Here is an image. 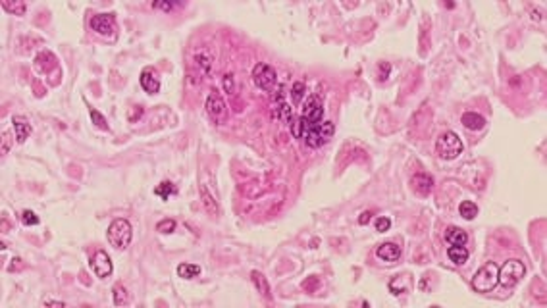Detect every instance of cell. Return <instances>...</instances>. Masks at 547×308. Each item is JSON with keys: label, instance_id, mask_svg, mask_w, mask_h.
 <instances>
[{"label": "cell", "instance_id": "cell-1", "mask_svg": "<svg viewBox=\"0 0 547 308\" xmlns=\"http://www.w3.org/2000/svg\"><path fill=\"white\" fill-rule=\"evenodd\" d=\"M106 237H108V243L116 249V251H125L133 239L131 223L127 220H123V218L114 220L110 223L108 231H106Z\"/></svg>", "mask_w": 547, "mask_h": 308}, {"label": "cell", "instance_id": "cell-2", "mask_svg": "<svg viewBox=\"0 0 547 308\" xmlns=\"http://www.w3.org/2000/svg\"><path fill=\"white\" fill-rule=\"evenodd\" d=\"M497 275H499V266L493 264V262H488V264H484L476 272L474 279H472V287L478 293H488V291H492L493 287L499 283Z\"/></svg>", "mask_w": 547, "mask_h": 308}, {"label": "cell", "instance_id": "cell-3", "mask_svg": "<svg viewBox=\"0 0 547 308\" xmlns=\"http://www.w3.org/2000/svg\"><path fill=\"white\" fill-rule=\"evenodd\" d=\"M436 150L441 158L453 160L462 152V141L455 131H443L436 141Z\"/></svg>", "mask_w": 547, "mask_h": 308}, {"label": "cell", "instance_id": "cell-4", "mask_svg": "<svg viewBox=\"0 0 547 308\" xmlns=\"http://www.w3.org/2000/svg\"><path fill=\"white\" fill-rule=\"evenodd\" d=\"M526 274V266L520 262V260H509V262H505L503 268H499V275H497V279H499V283L503 287H514L522 277H524Z\"/></svg>", "mask_w": 547, "mask_h": 308}, {"label": "cell", "instance_id": "cell-5", "mask_svg": "<svg viewBox=\"0 0 547 308\" xmlns=\"http://www.w3.org/2000/svg\"><path fill=\"white\" fill-rule=\"evenodd\" d=\"M252 81L254 85L262 91H274L276 89V81H278V75H276V69H274L270 64H256L252 67Z\"/></svg>", "mask_w": 547, "mask_h": 308}, {"label": "cell", "instance_id": "cell-6", "mask_svg": "<svg viewBox=\"0 0 547 308\" xmlns=\"http://www.w3.org/2000/svg\"><path fill=\"white\" fill-rule=\"evenodd\" d=\"M91 29L99 35L114 37V16L112 14H97L91 18Z\"/></svg>", "mask_w": 547, "mask_h": 308}, {"label": "cell", "instance_id": "cell-7", "mask_svg": "<svg viewBox=\"0 0 547 308\" xmlns=\"http://www.w3.org/2000/svg\"><path fill=\"white\" fill-rule=\"evenodd\" d=\"M91 266H93L95 274L99 275V277H108L112 274V260H110L108 253H104V251H97L95 253Z\"/></svg>", "mask_w": 547, "mask_h": 308}, {"label": "cell", "instance_id": "cell-8", "mask_svg": "<svg viewBox=\"0 0 547 308\" xmlns=\"http://www.w3.org/2000/svg\"><path fill=\"white\" fill-rule=\"evenodd\" d=\"M141 87L143 91H147L151 95L160 91V79H158V73L154 67H145L141 71Z\"/></svg>", "mask_w": 547, "mask_h": 308}, {"label": "cell", "instance_id": "cell-9", "mask_svg": "<svg viewBox=\"0 0 547 308\" xmlns=\"http://www.w3.org/2000/svg\"><path fill=\"white\" fill-rule=\"evenodd\" d=\"M376 256L383 262H395L401 256V247L395 243H383L376 249Z\"/></svg>", "mask_w": 547, "mask_h": 308}, {"label": "cell", "instance_id": "cell-10", "mask_svg": "<svg viewBox=\"0 0 547 308\" xmlns=\"http://www.w3.org/2000/svg\"><path fill=\"white\" fill-rule=\"evenodd\" d=\"M460 123L470 131H480V129L486 127V118L480 116L478 112H464L462 118H460Z\"/></svg>", "mask_w": 547, "mask_h": 308}, {"label": "cell", "instance_id": "cell-11", "mask_svg": "<svg viewBox=\"0 0 547 308\" xmlns=\"http://www.w3.org/2000/svg\"><path fill=\"white\" fill-rule=\"evenodd\" d=\"M443 237H445V241H447L451 247H464V245H466V241H468L466 231L460 229V227H455V225L447 227Z\"/></svg>", "mask_w": 547, "mask_h": 308}, {"label": "cell", "instance_id": "cell-12", "mask_svg": "<svg viewBox=\"0 0 547 308\" xmlns=\"http://www.w3.org/2000/svg\"><path fill=\"white\" fill-rule=\"evenodd\" d=\"M413 189H415L418 195L426 197V195L432 193V189H434V179L430 176H426V174H416L413 177Z\"/></svg>", "mask_w": 547, "mask_h": 308}, {"label": "cell", "instance_id": "cell-13", "mask_svg": "<svg viewBox=\"0 0 547 308\" xmlns=\"http://www.w3.org/2000/svg\"><path fill=\"white\" fill-rule=\"evenodd\" d=\"M207 112H208V116H210L212 120H222V118H224V114H226V104H224V100L220 99V97H216V95L208 97Z\"/></svg>", "mask_w": 547, "mask_h": 308}, {"label": "cell", "instance_id": "cell-14", "mask_svg": "<svg viewBox=\"0 0 547 308\" xmlns=\"http://www.w3.org/2000/svg\"><path fill=\"white\" fill-rule=\"evenodd\" d=\"M12 123H14V129H16V139H18V143H23V141L31 135V125H29V121L25 120V118H22V116H14V118H12Z\"/></svg>", "mask_w": 547, "mask_h": 308}, {"label": "cell", "instance_id": "cell-15", "mask_svg": "<svg viewBox=\"0 0 547 308\" xmlns=\"http://www.w3.org/2000/svg\"><path fill=\"white\" fill-rule=\"evenodd\" d=\"M252 277V283L256 285V289H258V293H262V297L264 298H272V295H270V285H268V281H266V277H264V274H260V272H252L251 274Z\"/></svg>", "mask_w": 547, "mask_h": 308}, {"label": "cell", "instance_id": "cell-16", "mask_svg": "<svg viewBox=\"0 0 547 308\" xmlns=\"http://www.w3.org/2000/svg\"><path fill=\"white\" fill-rule=\"evenodd\" d=\"M389 289L393 295H401V293H406L411 289V275H399L397 279L389 281Z\"/></svg>", "mask_w": 547, "mask_h": 308}, {"label": "cell", "instance_id": "cell-17", "mask_svg": "<svg viewBox=\"0 0 547 308\" xmlns=\"http://www.w3.org/2000/svg\"><path fill=\"white\" fill-rule=\"evenodd\" d=\"M447 256H449V260L453 262V264H464L466 260H468V251L464 249V247H449V251H447Z\"/></svg>", "mask_w": 547, "mask_h": 308}, {"label": "cell", "instance_id": "cell-18", "mask_svg": "<svg viewBox=\"0 0 547 308\" xmlns=\"http://www.w3.org/2000/svg\"><path fill=\"white\" fill-rule=\"evenodd\" d=\"M459 212L464 220H474L476 214H478V206H476L472 200H462L459 206Z\"/></svg>", "mask_w": 547, "mask_h": 308}, {"label": "cell", "instance_id": "cell-19", "mask_svg": "<svg viewBox=\"0 0 547 308\" xmlns=\"http://www.w3.org/2000/svg\"><path fill=\"white\" fill-rule=\"evenodd\" d=\"M200 274V266L197 264H181L177 268V275L183 277V279H193Z\"/></svg>", "mask_w": 547, "mask_h": 308}, {"label": "cell", "instance_id": "cell-20", "mask_svg": "<svg viewBox=\"0 0 547 308\" xmlns=\"http://www.w3.org/2000/svg\"><path fill=\"white\" fill-rule=\"evenodd\" d=\"M114 304L116 306H125L127 304V291L123 285H114Z\"/></svg>", "mask_w": 547, "mask_h": 308}, {"label": "cell", "instance_id": "cell-21", "mask_svg": "<svg viewBox=\"0 0 547 308\" xmlns=\"http://www.w3.org/2000/svg\"><path fill=\"white\" fill-rule=\"evenodd\" d=\"M2 6H4V10L12 12V14H16V16H23L25 10H27V6H25L23 0H18V2H4Z\"/></svg>", "mask_w": 547, "mask_h": 308}, {"label": "cell", "instance_id": "cell-22", "mask_svg": "<svg viewBox=\"0 0 547 308\" xmlns=\"http://www.w3.org/2000/svg\"><path fill=\"white\" fill-rule=\"evenodd\" d=\"M174 193H175V187L170 183V181H162V183L156 187V195L160 198H164V200H168Z\"/></svg>", "mask_w": 547, "mask_h": 308}, {"label": "cell", "instance_id": "cell-23", "mask_svg": "<svg viewBox=\"0 0 547 308\" xmlns=\"http://www.w3.org/2000/svg\"><path fill=\"white\" fill-rule=\"evenodd\" d=\"M89 116H91V120H93V123L99 127V129H108V123H106V118L100 114L99 110H95V108H89Z\"/></svg>", "mask_w": 547, "mask_h": 308}, {"label": "cell", "instance_id": "cell-24", "mask_svg": "<svg viewBox=\"0 0 547 308\" xmlns=\"http://www.w3.org/2000/svg\"><path fill=\"white\" fill-rule=\"evenodd\" d=\"M303 97H305V83L303 81H297L293 89H291V99L295 104H301L303 102Z\"/></svg>", "mask_w": 547, "mask_h": 308}, {"label": "cell", "instance_id": "cell-25", "mask_svg": "<svg viewBox=\"0 0 547 308\" xmlns=\"http://www.w3.org/2000/svg\"><path fill=\"white\" fill-rule=\"evenodd\" d=\"M333 131H335V125L331 123V121H322L320 123V127H318V133L328 141V139H331V135H333Z\"/></svg>", "mask_w": 547, "mask_h": 308}, {"label": "cell", "instance_id": "cell-26", "mask_svg": "<svg viewBox=\"0 0 547 308\" xmlns=\"http://www.w3.org/2000/svg\"><path fill=\"white\" fill-rule=\"evenodd\" d=\"M22 221H23V225H37L41 220H39V216H37L35 212H31V210H23Z\"/></svg>", "mask_w": 547, "mask_h": 308}, {"label": "cell", "instance_id": "cell-27", "mask_svg": "<svg viewBox=\"0 0 547 308\" xmlns=\"http://www.w3.org/2000/svg\"><path fill=\"white\" fill-rule=\"evenodd\" d=\"M202 198H204V206H207L208 212H212V214H218V206H216L214 198L208 195L207 189H204V187H202Z\"/></svg>", "mask_w": 547, "mask_h": 308}, {"label": "cell", "instance_id": "cell-28", "mask_svg": "<svg viewBox=\"0 0 547 308\" xmlns=\"http://www.w3.org/2000/svg\"><path fill=\"white\" fill-rule=\"evenodd\" d=\"M156 229L160 231V233H172V231L175 229V221L174 220H162L158 225H156Z\"/></svg>", "mask_w": 547, "mask_h": 308}, {"label": "cell", "instance_id": "cell-29", "mask_svg": "<svg viewBox=\"0 0 547 308\" xmlns=\"http://www.w3.org/2000/svg\"><path fill=\"white\" fill-rule=\"evenodd\" d=\"M389 227H391V220H389V218L380 216V218L376 220V229H378V231H387Z\"/></svg>", "mask_w": 547, "mask_h": 308}, {"label": "cell", "instance_id": "cell-30", "mask_svg": "<svg viewBox=\"0 0 547 308\" xmlns=\"http://www.w3.org/2000/svg\"><path fill=\"white\" fill-rule=\"evenodd\" d=\"M224 89H226L228 93H231V91H233V75H231V73L224 77Z\"/></svg>", "mask_w": 547, "mask_h": 308}, {"label": "cell", "instance_id": "cell-31", "mask_svg": "<svg viewBox=\"0 0 547 308\" xmlns=\"http://www.w3.org/2000/svg\"><path fill=\"white\" fill-rule=\"evenodd\" d=\"M370 218H372V212H362L361 216H359V223H361V225H366V223L370 221Z\"/></svg>", "mask_w": 547, "mask_h": 308}, {"label": "cell", "instance_id": "cell-32", "mask_svg": "<svg viewBox=\"0 0 547 308\" xmlns=\"http://www.w3.org/2000/svg\"><path fill=\"white\" fill-rule=\"evenodd\" d=\"M44 304L46 306H66V302H62V300H46Z\"/></svg>", "mask_w": 547, "mask_h": 308}, {"label": "cell", "instance_id": "cell-33", "mask_svg": "<svg viewBox=\"0 0 547 308\" xmlns=\"http://www.w3.org/2000/svg\"><path fill=\"white\" fill-rule=\"evenodd\" d=\"M154 8H162V10H172V4H168V2H156V4H154Z\"/></svg>", "mask_w": 547, "mask_h": 308}]
</instances>
